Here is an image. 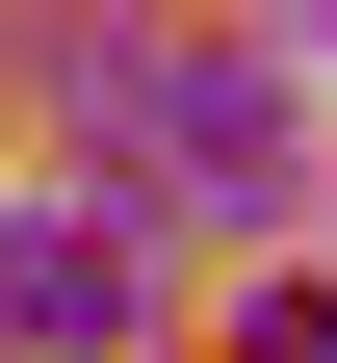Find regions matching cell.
Here are the masks:
<instances>
[{
	"instance_id": "cell-1",
	"label": "cell",
	"mask_w": 337,
	"mask_h": 363,
	"mask_svg": "<svg viewBox=\"0 0 337 363\" xmlns=\"http://www.w3.org/2000/svg\"><path fill=\"white\" fill-rule=\"evenodd\" d=\"M156 208H285V156H311V104H285L260 52H156L130 78V130H104Z\"/></svg>"
},
{
	"instance_id": "cell-2",
	"label": "cell",
	"mask_w": 337,
	"mask_h": 363,
	"mask_svg": "<svg viewBox=\"0 0 337 363\" xmlns=\"http://www.w3.org/2000/svg\"><path fill=\"white\" fill-rule=\"evenodd\" d=\"M0 337L26 363H130L156 337V234H130V208H26V234H0Z\"/></svg>"
},
{
	"instance_id": "cell-3",
	"label": "cell",
	"mask_w": 337,
	"mask_h": 363,
	"mask_svg": "<svg viewBox=\"0 0 337 363\" xmlns=\"http://www.w3.org/2000/svg\"><path fill=\"white\" fill-rule=\"evenodd\" d=\"M233 363H337V286H233Z\"/></svg>"
}]
</instances>
